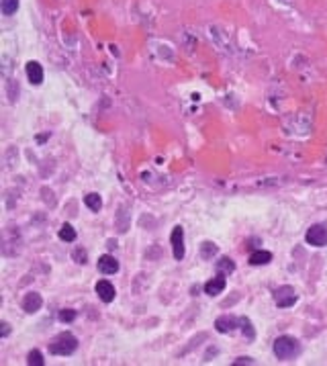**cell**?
<instances>
[{
    "mask_svg": "<svg viewBox=\"0 0 327 366\" xmlns=\"http://www.w3.org/2000/svg\"><path fill=\"white\" fill-rule=\"evenodd\" d=\"M78 348V337L69 331H63L59 333L51 344H49V352L55 354V356H69L72 352H76Z\"/></svg>",
    "mask_w": 327,
    "mask_h": 366,
    "instance_id": "6da1fadb",
    "label": "cell"
},
{
    "mask_svg": "<svg viewBox=\"0 0 327 366\" xmlns=\"http://www.w3.org/2000/svg\"><path fill=\"white\" fill-rule=\"evenodd\" d=\"M272 350H274V356H276L278 360H290V358H294V356L298 354L300 348H298V341H296L294 337H290V335H280V337H276Z\"/></svg>",
    "mask_w": 327,
    "mask_h": 366,
    "instance_id": "7a4b0ae2",
    "label": "cell"
},
{
    "mask_svg": "<svg viewBox=\"0 0 327 366\" xmlns=\"http://www.w3.org/2000/svg\"><path fill=\"white\" fill-rule=\"evenodd\" d=\"M305 239L309 245H315V247H323L327 245V225L325 223H317V225H311L305 233Z\"/></svg>",
    "mask_w": 327,
    "mask_h": 366,
    "instance_id": "3957f363",
    "label": "cell"
},
{
    "mask_svg": "<svg viewBox=\"0 0 327 366\" xmlns=\"http://www.w3.org/2000/svg\"><path fill=\"white\" fill-rule=\"evenodd\" d=\"M274 303L280 307V309H286V307H292L294 303H296V290L292 288V286H280V288H276V292H274Z\"/></svg>",
    "mask_w": 327,
    "mask_h": 366,
    "instance_id": "277c9868",
    "label": "cell"
},
{
    "mask_svg": "<svg viewBox=\"0 0 327 366\" xmlns=\"http://www.w3.org/2000/svg\"><path fill=\"white\" fill-rule=\"evenodd\" d=\"M170 243H172V254L176 260H182L186 249H184V229L178 225L172 229V235H170Z\"/></svg>",
    "mask_w": 327,
    "mask_h": 366,
    "instance_id": "5b68a950",
    "label": "cell"
},
{
    "mask_svg": "<svg viewBox=\"0 0 327 366\" xmlns=\"http://www.w3.org/2000/svg\"><path fill=\"white\" fill-rule=\"evenodd\" d=\"M94 288H96V294H98V299H100L102 303H112V301H114L116 290H114V286H112L110 280H98Z\"/></svg>",
    "mask_w": 327,
    "mask_h": 366,
    "instance_id": "8992f818",
    "label": "cell"
},
{
    "mask_svg": "<svg viewBox=\"0 0 327 366\" xmlns=\"http://www.w3.org/2000/svg\"><path fill=\"white\" fill-rule=\"evenodd\" d=\"M98 270L102 274H116L119 272V262L114 260V256L104 254V256L98 258Z\"/></svg>",
    "mask_w": 327,
    "mask_h": 366,
    "instance_id": "52a82bcc",
    "label": "cell"
},
{
    "mask_svg": "<svg viewBox=\"0 0 327 366\" xmlns=\"http://www.w3.org/2000/svg\"><path fill=\"white\" fill-rule=\"evenodd\" d=\"M25 70H27V78L33 86H39L43 82V67H41L39 61H29Z\"/></svg>",
    "mask_w": 327,
    "mask_h": 366,
    "instance_id": "ba28073f",
    "label": "cell"
},
{
    "mask_svg": "<svg viewBox=\"0 0 327 366\" xmlns=\"http://www.w3.org/2000/svg\"><path fill=\"white\" fill-rule=\"evenodd\" d=\"M225 286H227L225 276H223V274H219V276L211 278V280L204 284V292H206V294H211V296H217V294H221V292L225 290Z\"/></svg>",
    "mask_w": 327,
    "mask_h": 366,
    "instance_id": "9c48e42d",
    "label": "cell"
},
{
    "mask_svg": "<svg viewBox=\"0 0 327 366\" xmlns=\"http://www.w3.org/2000/svg\"><path fill=\"white\" fill-rule=\"evenodd\" d=\"M41 305H43V299L39 292H27L22 299V309L27 313H37L41 309Z\"/></svg>",
    "mask_w": 327,
    "mask_h": 366,
    "instance_id": "30bf717a",
    "label": "cell"
},
{
    "mask_svg": "<svg viewBox=\"0 0 327 366\" xmlns=\"http://www.w3.org/2000/svg\"><path fill=\"white\" fill-rule=\"evenodd\" d=\"M215 327L219 333H231L235 327H237V319L235 317H229V315H223L215 321Z\"/></svg>",
    "mask_w": 327,
    "mask_h": 366,
    "instance_id": "8fae6325",
    "label": "cell"
},
{
    "mask_svg": "<svg viewBox=\"0 0 327 366\" xmlns=\"http://www.w3.org/2000/svg\"><path fill=\"white\" fill-rule=\"evenodd\" d=\"M268 262H272V254L268 249H255V251L249 254V264L251 266H264Z\"/></svg>",
    "mask_w": 327,
    "mask_h": 366,
    "instance_id": "7c38bea8",
    "label": "cell"
},
{
    "mask_svg": "<svg viewBox=\"0 0 327 366\" xmlns=\"http://www.w3.org/2000/svg\"><path fill=\"white\" fill-rule=\"evenodd\" d=\"M84 204H86L90 211L98 213V211H100V207H102V198H100V194L90 192V194H86V196H84Z\"/></svg>",
    "mask_w": 327,
    "mask_h": 366,
    "instance_id": "4fadbf2b",
    "label": "cell"
},
{
    "mask_svg": "<svg viewBox=\"0 0 327 366\" xmlns=\"http://www.w3.org/2000/svg\"><path fill=\"white\" fill-rule=\"evenodd\" d=\"M59 239H63V241H67V243L76 241V229H74L69 223H63L61 229H59Z\"/></svg>",
    "mask_w": 327,
    "mask_h": 366,
    "instance_id": "5bb4252c",
    "label": "cell"
},
{
    "mask_svg": "<svg viewBox=\"0 0 327 366\" xmlns=\"http://www.w3.org/2000/svg\"><path fill=\"white\" fill-rule=\"evenodd\" d=\"M217 270H219L221 274H229V272L235 270V264H233L231 258H221V260L217 262Z\"/></svg>",
    "mask_w": 327,
    "mask_h": 366,
    "instance_id": "9a60e30c",
    "label": "cell"
},
{
    "mask_svg": "<svg viewBox=\"0 0 327 366\" xmlns=\"http://www.w3.org/2000/svg\"><path fill=\"white\" fill-rule=\"evenodd\" d=\"M27 364H31V366H43L45 360H43V356H41L39 350H33V352H29V356H27Z\"/></svg>",
    "mask_w": 327,
    "mask_h": 366,
    "instance_id": "2e32d148",
    "label": "cell"
},
{
    "mask_svg": "<svg viewBox=\"0 0 327 366\" xmlns=\"http://www.w3.org/2000/svg\"><path fill=\"white\" fill-rule=\"evenodd\" d=\"M16 8H18V0H2V14L10 16L16 12Z\"/></svg>",
    "mask_w": 327,
    "mask_h": 366,
    "instance_id": "e0dca14e",
    "label": "cell"
},
{
    "mask_svg": "<svg viewBox=\"0 0 327 366\" xmlns=\"http://www.w3.org/2000/svg\"><path fill=\"white\" fill-rule=\"evenodd\" d=\"M76 319V311L74 309H61L59 311V321L61 323H69V321H74Z\"/></svg>",
    "mask_w": 327,
    "mask_h": 366,
    "instance_id": "ac0fdd59",
    "label": "cell"
},
{
    "mask_svg": "<svg viewBox=\"0 0 327 366\" xmlns=\"http://www.w3.org/2000/svg\"><path fill=\"white\" fill-rule=\"evenodd\" d=\"M127 229H129V223H127V213H125V207H123L121 213H119V231L125 233Z\"/></svg>",
    "mask_w": 327,
    "mask_h": 366,
    "instance_id": "d6986e66",
    "label": "cell"
},
{
    "mask_svg": "<svg viewBox=\"0 0 327 366\" xmlns=\"http://www.w3.org/2000/svg\"><path fill=\"white\" fill-rule=\"evenodd\" d=\"M215 251H217V245H215V243H211V241H204V243H202V258H211Z\"/></svg>",
    "mask_w": 327,
    "mask_h": 366,
    "instance_id": "ffe728a7",
    "label": "cell"
},
{
    "mask_svg": "<svg viewBox=\"0 0 327 366\" xmlns=\"http://www.w3.org/2000/svg\"><path fill=\"white\" fill-rule=\"evenodd\" d=\"M74 260L78 262V264H86V258H88V254H86V249H82V247H78V249H74Z\"/></svg>",
    "mask_w": 327,
    "mask_h": 366,
    "instance_id": "44dd1931",
    "label": "cell"
},
{
    "mask_svg": "<svg viewBox=\"0 0 327 366\" xmlns=\"http://www.w3.org/2000/svg\"><path fill=\"white\" fill-rule=\"evenodd\" d=\"M16 96H18V86H14V82H8V98H10V102H14Z\"/></svg>",
    "mask_w": 327,
    "mask_h": 366,
    "instance_id": "7402d4cb",
    "label": "cell"
},
{
    "mask_svg": "<svg viewBox=\"0 0 327 366\" xmlns=\"http://www.w3.org/2000/svg\"><path fill=\"white\" fill-rule=\"evenodd\" d=\"M0 327H2V331H0V335H2V337H6V335L10 333V325H8L6 321H2V325H0Z\"/></svg>",
    "mask_w": 327,
    "mask_h": 366,
    "instance_id": "603a6c76",
    "label": "cell"
},
{
    "mask_svg": "<svg viewBox=\"0 0 327 366\" xmlns=\"http://www.w3.org/2000/svg\"><path fill=\"white\" fill-rule=\"evenodd\" d=\"M235 364H251V358H237Z\"/></svg>",
    "mask_w": 327,
    "mask_h": 366,
    "instance_id": "cb8c5ba5",
    "label": "cell"
}]
</instances>
